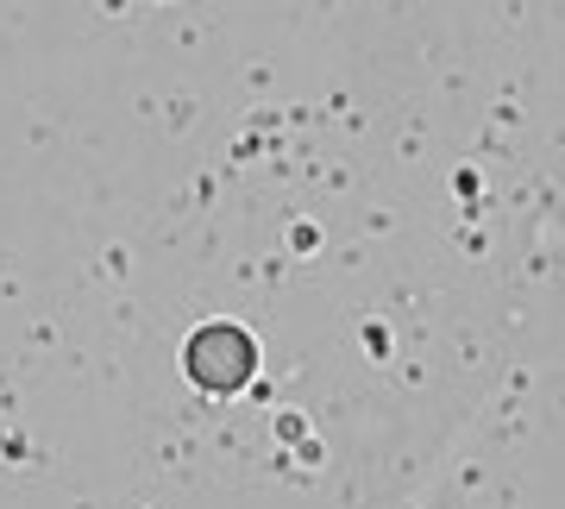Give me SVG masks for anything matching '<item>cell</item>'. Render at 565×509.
I'll list each match as a JSON object with an SVG mask.
<instances>
[{"mask_svg": "<svg viewBox=\"0 0 565 509\" xmlns=\"http://www.w3.org/2000/svg\"><path fill=\"white\" fill-rule=\"evenodd\" d=\"M252 371H258V347H252V333L239 327H207L189 340V378L207 390H239L252 384Z\"/></svg>", "mask_w": 565, "mask_h": 509, "instance_id": "6da1fadb", "label": "cell"}]
</instances>
